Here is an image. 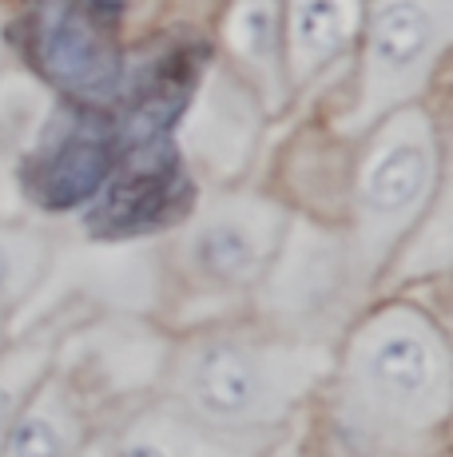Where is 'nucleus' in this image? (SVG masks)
Wrapping results in <instances>:
<instances>
[{"mask_svg":"<svg viewBox=\"0 0 453 457\" xmlns=\"http://www.w3.org/2000/svg\"><path fill=\"white\" fill-rule=\"evenodd\" d=\"M449 402V346L425 314L390 306L358 327L338 382L346 429L382 450H402L446 426Z\"/></svg>","mask_w":453,"mask_h":457,"instance_id":"nucleus-1","label":"nucleus"},{"mask_svg":"<svg viewBox=\"0 0 453 457\" xmlns=\"http://www.w3.org/2000/svg\"><path fill=\"white\" fill-rule=\"evenodd\" d=\"M326 370V350L263 342L251 334H203L168 366L171 402L203 426L251 434L275 426Z\"/></svg>","mask_w":453,"mask_h":457,"instance_id":"nucleus-2","label":"nucleus"},{"mask_svg":"<svg viewBox=\"0 0 453 457\" xmlns=\"http://www.w3.org/2000/svg\"><path fill=\"white\" fill-rule=\"evenodd\" d=\"M438 179V139L422 108H398L370 139L354 187V254L378 267L386 251L417 223Z\"/></svg>","mask_w":453,"mask_h":457,"instance_id":"nucleus-3","label":"nucleus"},{"mask_svg":"<svg viewBox=\"0 0 453 457\" xmlns=\"http://www.w3.org/2000/svg\"><path fill=\"white\" fill-rule=\"evenodd\" d=\"M449 44L446 0H378L366 40L362 96L346 128H366L390 108H406L425 87Z\"/></svg>","mask_w":453,"mask_h":457,"instance_id":"nucleus-4","label":"nucleus"},{"mask_svg":"<svg viewBox=\"0 0 453 457\" xmlns=\"http://www.w3.org/2000/svg\"><path fill=\"white\" fill-rule=\"evenodd\" d=\"M286 215L267 199L223 195L199 207L195 223L183 235V262L207 291H239L267 270L283 239Z\"/></svg>","mask_w":453,"mask_h":457,"instance_id":"nucleus-5","label":"nucleus"},{"mask_svg":"<svg viewBox=\"0 0 453 457\" xmlns=\"http://www.w3.org/2000/svg\"><path fill=\"white\" fill-rule=\"evenodd\" d=\"M103 0H40L32 12V52L60 87L103 100L119 87V52Z\"/></svg>","mask_w":453,"mask_h":457,"instance_id":"nucleus-6","label":"nucleus"},{"mask_svg":"<svg viewBox=\"0 0 453 457\" xmlns=\"http://www.w3.org/2000/svg\"><path fill=\"white\" fill-rule=\"evenodd\" d=\"M346 251L334 235H322L315 227H299L291 235L286 259L271 270L267 283V311L283 327L322 319L346 291Z\"/></svg>","mask_w":453,"mask_h":457,"instance_id":"nucleus-7","label":"nucleus"},{"mask_svg":"<svg viewBox=\"0 0 453 457\" xmlns=\"http://www.w3.org/2000/svg\"><path fill=\"white\" fill-rule=\"evenodd\" d=\"M259 131V116L247 92L223 72H211L199 87L191 116L183 124V147L207 175L223 179L235 175L251 155Z\"/></svg>","mask_w":453,"mask_h":457,"instance_id":"nucleus-8","label":"nucleus"},{"mask_svg":"<svg viewBox=\"0 0 453 457\" xmlns=\"http://www.w3.org/2000/svg\"><path fill=\"white\" fill-rule=\"evenodd\" d=\"M116 139L100 124H68L52 136L40 160L29 167V187L40 207L64 211L92 199L111 175Z\"/></svg>","mask_w":453,"mask_h":457,"instance_id":"nucleus-9","label":"nucleus"},{"mask_svg":"<svg viewBox=\"0 0 453 457\" xmlns=\"http://www.w3.org/2000/svg\"><path fill=\"white\" fill-rule=\"evenodd\" d=\"M183 175L168 147H144L128 171H119L92 211V227L100 235H132L163 223L183 199Z\"/></svg>","mask_w":453,"mask_h":457,"instance_id":"nucleus-10","label":"nucleus"},{"mask_svg":"<svg viewBox=\"0 0 453 457\" xmlns=\"http://www.w3.org/2000/svg\"><path fill=\"white\" fill-rule=\"evenodd\" d=\"M263 429L231 434V429L203 426L176 406L136 418L108 450V457H255L263 453Z\"/></svg>","mask_w":453,"mask_h":457,"instance_id":"nucleus-11","label":"nucleus"},{"mask_svg":"<svg viewBox=\"0 0 453 457\" xmlns=\"http://www.w3.org/2000/svg\"><path fill=\"white\" fill-rule=\"evenodd\" d=\"M84 437V418L64 382H48L29 398L4 437L0 457H76Z\"/></svg>","mask_w":453,"mask_h":457,"instance_id":"nucleus-12","label":"nucleus"},{"mask_svg":"<svg viewBox=\"0 0 453 457\" xmlns=\"http://www.w3.org/2000/svg\"><path fill=\"white\" fill-rule=\"evenodd\" d=\"M358 0H291V80L302 84L350 44Z\"/></svg>","mask_w":453,"mask_h":457,"instance_id":"nucleus-13","label":"nucleus"},{"mask_svg":"<svg viewBox=\"0 0 453 457\" xmlns=\"http://www.w3.org/2000/svg\"><path fill=\"white\" fill-rule=\"evenodd\" d=\"M226 48L263 87V104L278 108L286 92V76L278 68V8L275 0H239L226 21Z\"/></svg>","mask_w":453,"mask_h":457,"instance_id":"nucleus-14","label":"nucleus"},{"mask_svg":"<svg viewBox=\"0 0 453 457\" xmlns=\"http://www.w3.org/2000/svg\"><path fill=\"white\" fill-rule=\"evenodd\" d=\"M187 92H191V60L187 56L163 60V64L152 72V80H147L144 96L132 104V116H128V136L139 139V144H144V139H152V136H160L163 124H168V120L183 108Z\"/></svg>","mask_w":453,"mask_h":457,"instance_id":"nucleus-15","label":"nucleus"},{"mask_svg":"<svg viewBox=\"0 0 453 457\" xmlns=\"http://www.w3.org/2000/svg\"><path fill=\"white\" fill-rule=\"evenodd\" d=\"M45 259L48 243L37 231L0 223V306H16L37 291Z\"/></svg>","mask_w":453,"mask_h":457,"instance_id":"nucleus-16","label":"nucleus"},{"mask_svg":"<svg viewBox=\"0 0 453 457\" xmlns=\"http://www.w3.org/2000/svg\"><path fill=\"white\" fill-rule=\"evenodd\" d=\"M48 354H52V334H37V338L21 342L16 350H8L0 358V450H4V437L12 429L16 414H21V402L29 398V386L48 366Z\"/></svg>","mask_w":453,"mask_h":457,"instance_id":"nucleus-17","label":"nucleus"},{"mask_svg":"<svg viewBox=\"0 0 453 457\" xmlns=\"http://www.w3.org/2000/svg\"><path fill=\"white\" fill-rule=\"evenodd\" d=\"M4 136H8V128L0 124V195H4V187H8V144H4Z\"/></svg>","mask_w":453,"mask_h":457,"instance_id":"nucleus-18","label":"nucleus"}]
</instances>
